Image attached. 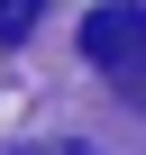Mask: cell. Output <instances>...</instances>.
Returning <instances> with one entry per match:
<instances>
[{"instance_id":"obj_3","label":"cell","mask_w":146,"mask_h":155,"mask_svg":"<svg viewBox=\"0 0 146 155\" xmlns=\"http://www.w3.org/2000/svg\"><path fill=\"white\" fill-rule=\"evenodd\" d=\"M18 155H46V146H18Z\"/></svg>"},{"instance_id":"obj_2","label":"cell","mask_w":146,"mask_h":155,"mask_svg":"<svg viewBox=\"0 0 146 155\" xmlns=\"http://www.w3.org/2000/svg\"><path fill=\"white\" fill-rule=\"evenodd\" d=\"M37 18H46V0H0V46H9V37H28Z\"/></svg>"},{"instance_id":"obj_1","label":"cell","mask_w":146,"mask_h":155,"mask_svg":"<svg viewBox=\"0 0 146 155\" xmlns=\"http://www.w3.org/2000/svg\"><path fill=\"white\" fill-rule=\"evenodd\" d=\"M82 55L146 110V9H137V0H101V9L82 18Z\"/></svg>"}]
</instances>
